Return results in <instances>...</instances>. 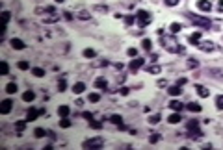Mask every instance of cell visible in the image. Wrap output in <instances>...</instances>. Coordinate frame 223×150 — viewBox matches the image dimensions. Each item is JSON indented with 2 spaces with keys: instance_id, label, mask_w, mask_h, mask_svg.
<instances>
[{
  "instance_id": "cell-20",
  "label": "cell",
  "mask_w": 223,
  "mask_h": 150,
  "mask_svg": "<svg viewBox=\"0 0 223 150\" xmlns=\"http://www.w3.org/2000/svg\"><path fill=\"white\" fill-rule=\"evenodd\" d=\"M69 113H71V108H69V106H60V108H58V115H60V117H69Z\"/></svg>"
},
{
  "instance_id": "cell-17",
  "label": "cell",
  "mask_w": 223,
  "mask_h": 150,
  "mask_svg": "<svg viewBox=\"0 0 223 150\" xmlns=\"http://www.w3.org/2000/svg\"><path fill=\"white\" fill-rule=\"evenodd\" d=\"M84 89H86V84H84V82H78V84H74V85H73V93H74V95L84 93Z\"/></svg>"
},
{
  "instance_id": "cell-42",
  "label": "cell",
  "mask_w": 223,
  "mask_h": 150,
  "mask_svg": "<svg viewBox=\"0 0 223 150\" xmlns=\"http://www.w3.org/2000/svg\"><path fill=\"white\" fill-rule=\"evenodd\" d=\"M160 119H162L160 115H153V117H149V122H151V124H158Z\"/></svg>"
},
{
  "instance_id": "cell-52",
  "label": "cell",
  "mask_w": 223,
  "mask_h": 150,
  "mask_svg": "<svg viewBox=\"0 0 223 150\" xmlns=\"http://www.w3.org/2000/svg\"><path fill=\"white\" fill-rule=\"evenodd\" d=\"M61 15H63V17H65V19H67V20H73V15H71V13H69V11H63V13H61Z\"/></svg>"
},
{
  "instance_id": "cell-40",
  "label": "cell",
  "mask_w": 223,
  "mask_h": 150,
  "mask_svg": "<svg viewBox=\"0 0 223 150\" xmlns=\"http://www.w3.org/2000/svg\"><path fill=\"white\" fill-rule=\"evenodd\" d=\"M108 61L106 59H99V61H93V67H106Z\"/></svg>"
},
{
  "instance_id": "cell-2",
  "label": "cell",
  "mask_w": 223,
  "mask_h": 150,
  "mask_svg": "<svg viewBox=\"0 0 223 150\" xmlns=\"http://www.w3.org/2000/svg\"><path fill=\"white\" fill-rule=\"evenodd\" d=\"M151 20H153V15L149 13V11H145V9H140L138 13H136V22H138V26L143 30L145 26H149L151 24Z\"/></svg>"
},
{
  "instance_id": "cell-6",
  "label": "cell",
  "mask_w": 223,
  "mask_h": 150,
  "mask_svg": "<svg viewBox=\"0 0 223 150\" xmlns=\"http://www.w3.org/2000/svg\"><path fill=\"white\" fill-rule=\"evenodd\" d=\"M39 115H45V109H33V108H30L28 113H26V121L32 122V121H35Z\"/></svg>"
},
{
  "instance_id": "cell-21",
  "label": "cell",
  "mask_w": 223,
  "mask_h": 150,
  "mask_svg": "<svg viewBox=\"0 0 223 150\" xmlns=\"http://www.w3.org/2000/svg\"><path fill=\"white\" fill-rule=\"evenodd\" d=\"M60 20V15L58 13H52L50 17H45V24H54V22H58Z\"/></svg>"
},
{
  "instance_id": "cell-54",
  "label": "cell",
  "mask_w": 223,
  "mask_h": 150,
  "mask_svg": "<svg viewBox=\"0 0 223 150\" xmlns=\"http://www.w3.org/2000/svg\"><path fill=\"white\" fill-rule=\"evenodd\" d=\"M54 2H58V4H61V2H63V0H54Z\"/></svg>"
},
{
  "instance_id": "cell-51",
  "label": "cell",
  "mask_w": 223,
  "mask_h": 150,
  "mask_svg": "<svg viewBox=\"0 0 223 150\" xmlns=\"http://www.w3.org/2000/svg\"><path fill=\"white\" fill-rule=\"evenodd\" d=\"M164 2H166L167 6H177V4H179L181 0H164Z\"/></svg>"
},
{
  "instance_id": "cell-32",
  "label": "cell",
  "mask_w": 223,
  "mask_h": 150,
  "mask_svg": "<svg viewBox=\"0 0 223 150\" xmlns=\"http://www.w3.org/2000/svg\"><path fill=\"white\" fill-rule=\"evenodd\" d=\"M141 46H143V50H151V48H153L151 39H143V41H141Z\"/></svg>"
},
{
  "instance_id": "cell-45",
  "label": "cell",
  "mask_w": 223,
  "mask_h": 150,
  "mask_svg": "<svg viewBox=\"0 0 223 150\" xmlns=\"http://www.w3.org/2000/svg\"><path fill=\"white\" fill-rule=\"evenodd\" d=\"M9 19H11V13H9V11H4V13H2V22H6V24H7V20H9Z\"/></svg>"
},
{
  "instance_id": "cell-7",
  "label": "cell",
  "mask_w": 223,
  "mask_h": 150,
  "mask_svg": "<svg viewBox=\"0 0 223 150\" xmlns=\"http://www.w3.org/2000/svg\"><path fill=\"white\" fill-rule=\"evenodd\" d=\"M197 48H199V50H203V52H212V50L216 48V45H214V43H210V41H199Z\"/></svg>"
},
{
  "instance_id": "cell-53",
  "label": "cell",
  "mask_w": 223,
  "mask_h": 150,
  "mask_svg": "<svg viewBox=\"0 0 223 150\" xmlns=\"http://www.w3.org/2000/svg\"><path fill=\"white\" fill-rule=\"evenodd\" d=\"M197 65H199V63H197L195 59H190V61H188V67H197Z\"/></svg>"
},
{
  "instance_id": "cell-34",
  "label": "cell",
  "mask_w": 223,
  "mask_h": 150,
  "mask_svg": "<svg viewBox=\"0 0 223 150\" xmlns=\"http://www.w3.org/2000/svg\"><path fill=\"white\" fill-rule=\"evenodd\" d=\"M208 72H212V76H216V78H223V71L221 69H210Z\"/></svg>"
},
{
  "instance_id": "cell-31",
  "label": "cell",
  "mask_w": 223,
  "mask_h": 150,
  "mask_svg": "<svg viewBox=\"0 0 223 150\" xmlns=\"http://www.w3.org/2000/svg\"><path fill=\"white\" fill-rule=\"evenodd\" d=\"M123 20H125V24H127V26H130V24H134V22H136V15H127V17H123Z\"/></svg>"
},
{
  "instance_id": "cell-50",
  "label": "cell",
  "mask_w": 223,
  "mask_h": 150,
  "mask_svg": "<svg viewBox=\"0 0 223 150\" xmlns=\"http://www.w3.org/2000/svg\"><path fill=\"white\" fill-rule=\"evenodd\" d=\"M119 93H121L123 96H127V95L130 93V89H128V87H121V89H119Z\"/></svg>"
},
{
  "instance_id": "cell-12",
  "label": "cell",
  "mask_w": 223,
  "mask_h": 150,
  "mask_svg": "<svg viewBox=\"0 0 223 150\" xmlns=\"http://www.w3.org/2000/svg\"><path fill=\"white\" fill-rule=\"evenodd\" d=\"M181 121H182V117H181L179 111H175V113H171V115L167 117V122H169V124H179Z\"/></svg>"
},
{
  "instance_id": "cell-37",
  "label": "cell",
  "mask_w": 223,
  "mask_h": 150,
  "mask_svg": "<svg viewBox=\"0 0 223 150\" xmlns=\"http://www.w3.org/2000/svg\"><path fill=\"white\" fill-rule=\"evenodd\" d=\"M17 67H19V69H20V71H26V69H28V67H30V63H28V61H24V59H22V61H19V63H17Z\"/></svg>"
},
{
  "instance_id": "cell-41",
  "label": "cell",
  "mask_w": 223,
  "mask_h": 150,
  "mask_svg": "<svg viewBox=\"0 0 223 150\" xmlns=\"http://www.w3.org/2000/svg\"><path fill=\"white\" fill-rule=\"evenodd\" d=\"M100 100V95L99 93H91L89 95V102H99Z\"/></svg>"
},
{
  "instance_id": "cell-48",
  "label": "cell",
  "mask_w": 223,
  "mask_h": 150,
  "mask_svg": "<svg viewBox=\"0 0 223 150\" xmlns=\"http://www.w3.org/2000/svg\"><path fill=\"white\" fill-rule=\"evenodd\" d=\"M82 117H84L86 121H93V113H89V111H84V113H82Z\"/></svg>"
},
{
  "instance_id": "cell-25",
  "label": "cell",
  "mask_w": 223,
  "mask_h": 150,
  "mask_svg": "<svg viewBox=\"0 0 223 150\" xmlns=\"http://www.w3.org/2000/svg\"><path fill=\"white\" fill-rule=\"evenodd\" d=\"M186 108H188V109H190L192 113H199V111H201V106H199L197 102H192V104H188Z\"/></svg>"
},
{
  "instance_id": "cell-36",
  "label": "cell",
  "mask_w": 223,
  "mask_h": 150,
  "mask_svg": "<svg viewBox=\"0 0 223 150\" xmlns=\"http://www.w3.org/2000/svg\"><path fill=\"white\" fill-rule=\"evenodd\" d=\"M97 54H95V50H91V48H86L84 50V58H95Z\"/></svg>"
},
{
  "instance_id": "cell-28",
  "label": "cell",
  "mask_w": 223,
  "mask_h": 150,
  "mask_svg": "<svg viewBox=\"0 0 223 150\" xmlns=\"http://www.w3.org/2000/svg\"><path fill=\"white\" fill-rule=\"evenodd\" d=\"M0 71H2V76L9 74V65H7V61H0Z\"/></svg>"
},
{
  "instance_id": "cell-13",
  "label": "cell",
  "mask_w": 223,
  "mask_h": 150,
  "mask_svg": "<svg viewBox=\"0 0 223 150\" xmlns=\"http://www.w3.org/2000/svg\"><path fill=\"white\" fill-rule=\"evenodd\" d=\"M199 39H201V32H194V33L188 37V41H190L194 46H197V45H199Z\"/></svg>"
},
{
  "instance_id": "cell-46",
  "label": "cell",
  "mask_w": 223,
  "mask_h": 150,
  "mask_svg": "<svg viewBox=\"0 0 223 150\" xmlns=\"http://www.w3.org/2000/svg\"><path fill=\"white\" fill-rule=\"evenodd\" d=\"M65 87H67V84H65V80L61 78V80L58 82V89H60V91H65Z\"/></svg>"
},
{
  "instance_id": "cell-33",
  "label": "cell",
  "mask_w": 223,
  "mask_h": 150,
  "mask_svg": "<svg viewBox=\"0 0 223 150\" xmlns=\"http://www.w3.org/2000/svg\"><path fill=\"white\" fill-rule=\"evenodd\" d=\"M33 135L41 139V137H45V135H47V132H45L43 128H35V130H33Z\"/></svg>"
},
{
  "instance_id": "cell-5",
  "label": "cell",
  "mask_w": 223,
  "mask_h": 150,
  "mask_svg": "<svg viewBox=\"0 0 223 150\" xmlns=\"http://www.w3.org/2000/svg\"><path fill=\"white\" fill-rule=\"evenodd\" d=\"M188 132H190V137H192V139H199V137L203 135V132L199 130V122H197L195 119L188 122Z\"/></svg>"
},
{
  "instance_id": "cell-43",
  "label": "cell",
  "mask_w": 223,
  "mask_h": 150,
  "mask_svg": "<svg viewBox=\"0 0 223 150\" xmlns=\"http://www.w3.org/2000/svg\"><path fill=\"white\" fill-rule=\"evenodd\" d=\"M89 126H91L93 130H100V126H102V124H100L99 121H89Z\"/></svg>"
},
{
  "instance_id": "cell-1",
  "label": "cell",
  "mask_w": 223,
  "mask_h": 150,
  "mask_svg": "<svg viewBox=\"0 0 223 150\" xmlns=\"http://www.w3.org/2000/svg\"><path fill=\"white\" fill-rule=\"evenodd\" d=\"M160 43H162V46H164L167 52H171V54H179V52H182V46H179L177 41H175L173 37L160 35Z\"/></svg>"
},
{
  "instance_id": "cell-27",
  "label": "cell",
  "mask_w": 223,
  "mask_h": 150,
  "mask_svg": "<svg viewBox=\"0 0 223 150\" xmlns=\"http://www.w3.org/2000/svg\"><path fill=\"white\" fill-rule=\"evenodd\" d=\"M169 30H171V33L175 35V33H179V32L182 30V24H179V22H173V24L169 26Z\"/></svg>"
},
{
  "instance_id": "cell-15",
  "label": "cell",
  "mask_w": 223,
  "mask_h": 150,
  "mask_svg": "<svg viewBox=\"0 0 223 150\" xmlns=\"http://www.w3.org/2000/svg\"><path fill=\"white\" fill-rule=\"evenodd\" d=\"M35 13H37V15H41V13H56V7H54V6H47V7H37V9H35Z\"/></svg>"
},
{
  "instance_id": "cell-29",
  "label": "cell",
  "mask_w": 223,
  "mask_h": 150,
  "mask_svg": "<svg viewBox=\"0 0 223 150\" xmlns=\"http://www.w3.org/2000/svg\"><path fill=\"white\" fill-rule=\"evenodd\" d=\"M160 71H162L160 65H151V67H147V72H149V74H158Z\"/></svg>"
},
{
  "instance_id": "cell-47",
  "label": "cell",
  "mask_w": 223,
  "mask_h": 150,
  "mask_svg": "<svg viewBox=\"0 0 223 150\" xmlns=\"http://www.w3.org/2000/svg\"><path fill=\"white\" fill-rule=\"evenodd\" d=\"M127 54H128L130 58H136V56H138V50H136V48H128V50H127Z\"/></svg>"
},
{
  "instance_id": "cell-16",
  "label": "cell",
  "mask_w": 223,
  "mask_h": 150,
  "mask_svg": "<svg viewBox=\"0 0 223 150\" xmlns=\"http://www.w3.org/2000/svg\"><path fill=\"white\" fill-rule=\"evenodd\" d=\"M11 46H13L15 50H22L26 45H24V41H20V39H15V37H13V39H11Z\"/></svg>"
},
{
  "instance_id": "cell-14",
  "label": "cell",
  "mask_w": 223,
  "mask_h": 150,
  "mask_svg": "<svg viewBox=\"0 0 223 150\" xmlns=\"http://www.w3.org/2000/svg\"><path fill=\"white\" fill-rule=\"evenodd\" d=\"M26 122H28V121H17V122H15L17 135H22V132H24V128H26Z\"/></svg>"
},
{
  "instance_id": "cell-9",
  "label": "cell",
  "mask_w": 223,
  "mask_h": 150,
  "mask_svg": "<svg viewBox=\"0 0 223 150\" xmlns=\"http://www.w3.org/2000/svg\"><path fill=\"white\" fill-rule=\"evenodd\" d=\"M143 63H145V59H141V58H136V59H132L130 61V65H128V69L132 71V72H136L140 67H143Z\"/></svg>"
},
{
  "instance_id": "cell-44",
  "label": "cell",
  "mask_w": 223,
  "mask_h": 150,
  "mask_svg": "<svg viewBox=\"0 0 223 150\" xmlns=\"http://www.w3.org/2000/svg\"><path fill=\"white\" fill-rule=\"evenodd\" d=\"M216 108H218V109H223V95H220V96L216 98Z\"/></svg>"
},
{
  "instance_id": "cell-19",
  "label": "cell",
  "mask_w": 223,
  "mask_h": 150,
  "mask_svg": "<svg viewBox=\"0 0 223 150\" xmlns=\"http://www.w3.org/2000/svg\"><path fill=\"white\" fill-rule=\"evenodd\" d=\"M169 108H171L173 111H181V109L184 108V104L179 102V100H171V102H169Z\"/></svg>"
},
{
  "instance_id": "cell-11",
  "label": "cell",
  "mask_w": 223,
  "mask_h": 150,
  "mask_svg": "<svg viewBox=\"0 0 223 150\" xmlns=\"http://www.w3.org/2000/svg\"><path fill=\"white\" fill-rule=\"evenodd\" d=\"M197 7L201 9V11H210L212 9V4H210V0H197Z\"/></svg>"
},
{
  "instance_id": "cell-18",
  "label": "cell",
  "mask_w": 223,
  "mask_h": 150,
  "mask_svg": "<svg viewBox=\"0 0 223 150\" xmlns=\"http://www.w3.org/2000/svg\"><path fill=\"white\" fill-rule=\"evenodd\" d=\"M167 93H169V95H171V96H179V95H181V93H182V89H181V85H179V84H177V85H171V87H169V89H167Z\"/></svg>"
},
{
  "instance_id": "cell-30",
  "label": "cell",
  "mask_w": 223,
  "mask_h": 150,
  "mask_svg": "<svg viewBox=\"0 0 223 150\" xmlns=\"http://www.w3.org/2000/svg\"><path fill=\"white\" fill-rule=\"evenodd\" d=\"M32 74H33L35 78H43V76H45V71L39 69V67H33V69H32Z\"/></svg>"
},
{
  "instance_id": "cell-24",
  "label": "cell",
  "mask_w": 223,
  "mask_h": 150,
  "mask_svg": "<svg viewBox=\"0 0 223 150\" xmlns=\"http://www.w3.org/2000/svg\"><path fill=\"white\" fill-rule=\"evenodd\" d=\"M6 93H7V95H13V93H17V84H15V82L7 84V85H6Z\"/></svg>"
},
{
  "instance_id": "cell-26",
  "label": "cell",
  "mask_w": 223,
  "mask_h": 150,
  "mask_svg": "<svg viewBox=\"0 0 223 150\" xmlns=\"http://www.w3.org/2000/svg\"><path fill=\"white\" fill-rule=\"evenodd\" d=\"M108 121H110V122H114V124H117V126H121V124H123V117H121V115H112Z\"/></svg>"
},
{
  "instance_id": "cell-38",
  "label": "cell",
  "mask_w": 223,
  "mask_h": 150,
  "mask_svg": "<svg viewBox=\"0 0 223 150\" xmlns=\"http://www.w3.org/2000/svg\"><path fill=\"white\" fill-rule=\"evenodd\" d=\"M158 141H160V134H153V135L149 137V143H151V145H154V143H158Z\"/></svg>"
},
{
  "instance_id": "cell-4",
  "label": "cell",
  "mask_w": 223,
  "mask_h": 150,
  "mask_svg": "<svg viewBox=\"0 0 223 150\" xmlns=\"http://www.w3.org/2000/svg\"><path fill=\"white\" fill-rule=\"evenodd\" d=\"M186 17H188L194 24H197V26H203V28H210V26H212V22H210L207 17H199V15H192V13H186Z\"/></svg>"
},
{
  "instance_id": "cell-39",
  "label": "cell",
  "mask_w": 223,
  "mask_h": 150,
  "mask_svg": "<svg viewBox=\"0 0 223 150\" xmlns=\"http://www.w3.org/2000/svg\"><path fill=\"white\" fill-rule=\"evenodd\" d=\"M78 19H82V20H87V19H91V15H89L87 11H80V13H78Z\"/></svg>"
},
{
  "instance_id": "cell-49",
  "label": "cell",
  "mask_w": 223,
  "mask_h": 150,
  "mask_svg": "<svg viewBox=\"0 0 223 150\" xmlns=\"http://www.w3.org/2000/svg\"><path fill=\"white\" fill-rule=\"evenodd\" d=\"M95 11H100V13H106V11H108V7H106V6H95Z\"/></svg>"
},
{
  "instance_id": "cell-10",
  "label": "cell",
  "mask_w": 223,
  "mask_h": 150,
  "mask_svg": "<svg viewBox=\"0 0 223 150\" xmlns=\"http://www.w3.org/2000/svg\"><path fill=\"white\" fill-rule=\"evenodd\" d=\"M195 91H197V95H199L201 98H208V96H210V91H208L205 85H199V84H197V85H195Z\"/></svg>"
},
{
  "instance_id": "cell-8",
  "label": "cell",
  "mask_w": 223,
  "mask_h": 150,
  "mask_svg": "<svg viewBox=\"0 0 223 150\" xmlns=\"http://www.w3.org/2000/svg\"><path fill=\"white\" fill-rule=\"evenodd\" d=\"M11 108H13V102H11L9 98H6V100H2V104H0V113H2V115H7V113L11 111Z\"/></svg>"
},
{
  "instance_id": "cell-22",
  "label": "cell",
  "mask_w": 223,
  "mask_h": 150,
  "mask_svg": "<svg viewBox=\"0 0 223 150\" xmlns=\"http://www.w3.org/2000/svg\"><path fill=\"white\" fill-rule=\"evenodd\" d=\"M95 85H97L99 89H108V82H106L104 78H97V80H95Z\"/></svg>"
},
{
  "instance_id": "cell-23",
  "label": "cell",
  "mask_w": 223,
  "mask_h": 150,
  "mask_svg": "<svg viewBox=\"0 0 223 150\" xmlns=\"http://www.w3.org/2000/svg\"><path fill=\"white\" fill-rule=\"evenodd\" d=\"M35 98V93L33 91H26V93H22V100L24 102H32Z\"/></svg>"
},
{
  "instance_id": "cell-3",
  "label": "cell",
  "mask_w": 223,
  "mask_h": 150,
  "mask_svg": "<svg viewBox=\"0 0 223 150\" xmlns=\"http://www.w3.org/2000/svg\"><path fill=\"white\" fill-rule=\"evenodd\" d=\"M104 145V139L102 137H91V139H86L84 141V148L87 150H100Z\"/></svg>"
},
{
  "instance_id": "cell-35",
  "label": "cell",
  "mask_w": 223,
  "mask_h": 150,
  "mask_svg": "<svg viewBox=\"0 0 223 150\" xmlns=\"http://www.w3.org/2000/svg\"><path fill=\"white\" fill-rule=\"evenodd\" d=\"M60 126H61V128H69V126H71V121H69L67 117H61V121H60Z\"/></svg>"
}]
</instances>
